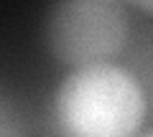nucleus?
<instances>
[{
	"label": "nucleus",
	"mask_w": 153,
	"mask_h": 137,
	"mask_svg": "<svg viewBox=\"0 0 153 137\" xmlns=\"http://www.w3.org/2000/svg\"><path fill=\"white\" fill-rule=\"evenodd\" d=\"M146 114L143 84L115 61L69 69L54 92V117L64 137H135Z\"/></svg>",
	"instance_id": "1"
},
{
	"label": "nucleus",
	"mask_w": 153,
	"mask_h": 137,
	"mask_svg": "<svg viewBox=\"0 0 153 137\" xmlns=\"http://www.w3.org/2000/svg\"><path fill=\"white\" fill-rule=\"evenodd\" d=\"M46 48L66 69L115 61L128 43V18L105 0H59L46 15Z\"/></svg>",
	"instance_id": "2"
},
{
	"label": "nucleus",
	"mask_w": 153,
	"mask_h": 137,
	"mask_svg": "<svg viewBox=\"0 0 153 137\" xmlns=\"http://www.w3.org/2000/svg\"><path fill=\"white\" fill-rule=\"evenodd\" d=\"M135 137H153V132H138Z\"/></svg>",
	"instance_id": "3"
},
{
	"label": "nucleus",
	"mask_w": 153,
	"mask_h": 137,
	"mask_svg": "<svg viewBox=\"0 0 153 137\" xmlns=\"http://www.w3.org/2000/svg\"><path fill=\"white\" fill-rule=\"evenodd\" d=\"M105 3H115V0H105Z\"/></svg>",
	"instance_id": "4"
}]
</instances>
